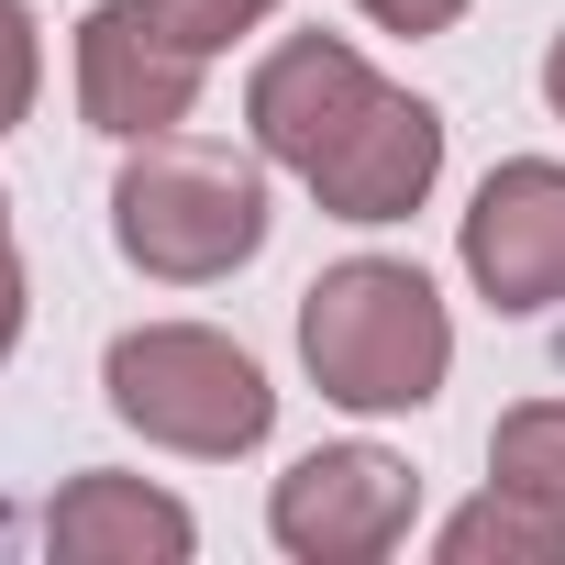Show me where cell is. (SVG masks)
<instances>
[{"mask_svg": "<svg viewBox=\"0 0 565 565\" xmlns=\"http://www.w3.org/2000/svg\"><path fill=\"white\" fill-rule=\"evenodd\" d=\"M244 122L277 167H300L333 222H411L444 178V111L388 89L355 45L289 34L244 78Z\"/></svg>", "mask_w": 565, "mask_h": 565, "instance_id": "cell-1", "label": "cell"}, {"mask_svg": "<svg viewBox=\"0 0 565 565\" xmlns=\"http://www.w3.org/2000/svg\"><path fill=\"white\" fill-rule=\"evenodd\" d=\"M300 355H311L322 399H344V411H422L455 366V322L422 266L344 255L300 289Z\"/></svg>", "mask_w": 565, "mask_h": 565, "instance_id": "cell-2", "label": "cell"}, {"mask_svg": "<svg viewBox=\"0 0 565 565\" xmlns=\"http://www.w3.org/2000/svg\"><path fill=\"white\" fill-rule=\"evenodd\" d=\"M111 244L167 277V289H200V277H233L266 244V178L233 145L200 134H145L111 178Z\"/></svg>", "mask_w": 565, "mask_h": 565, "instance_id": "cell-3", "label": "cell"}, {"mask_svg": "<svg viewBox=\"0 0 565 565\" xmlns=\"http://www.w3.org/2000/svg\"><path fill=\"white\" fill-rule=\"evenodd\" d=\"M100 388H111V411H122L145 444H167V455H255L266 422H277L266 366H255L233 333H200V322H145V333H122L111 366H100Z\"/></svg>", "mask_w": 565, "mask_h": 565, "instance_id": "cell-4", "label": "cell"}, {"mask_svg": "<svg viewBox=\"0 0 565 565\" xmlns=\"http://www.w3.org/2000/svg\"><path fill=\"white\" fill-rule=\"evenodd\" d=\"M266 532L300 565H366V554H388L411 532V466L377 455V444H322V455H300L277 477Z\"/></svg>", "mask_w": 565, "mask_h": 565, "instance_id": "cell-5", "label": "cell"}, {"mask_svg": "<svg viewBox=\"0 0 565 565\" xmlns=\"http://www.w3.org/2000/svg\"><path fill=\"white\" fill-rule=\"evenodd\" d=\"M200 100V45L167 34L156 0H100L78 23V111L111 134V145H145V134H178Z\"/></svg>", "mask_w": 565, "mask_h": 565, "instance_id": "cell-6", "label": "cell"}, {"mask_svg": "<svg viewBox=\"0 0 565 565\" xmlns=\"http://www.w3.org/2000/svg\"><path fill=\"white\" fill-rule=\"evenodd\" d=\"M466 277L499 311H565V167L510 156L466 211Z\"/></svg>", "mask_w": 565, "mask_h": 565, "instance_id": "cell-7", "label": "cell"}, {"mask_svg": "<svg viewBox=\"0 0 565 565\" xmlns=\"http://www.w3.org/2000/svg\"><path fill=\"white\" fill-rule=\"evenodd\" d=\"M45 543L67 565H178L200 543V521L145 477H67L56 510H45Z\"/></svg>", "mask_w": 565, "mask_h": 565, "instance_id": "cell-8", "label": "cell"}, {"mask_svg": "<svg viewBox=\"0 0 565 565\" xmlns=\"http://www.w3.org/2000/svg\"><path fill=\"white\" fill-rule=\"evenodd\" d=\"M444 565H565V510L532 488H488L444 521Z\"/></svg>", "mask_w": 565, "mask_h": 565, "instance_id": "cell-9", "label": "cell"}, {"mask_svg": "<svg viewBox=\"0 0 565 565\" xmlns=\"http://www.w3.org/2000/svg\"><path fill=\"white\" fill-rule=\"evenodd\" d=\"M488 477H499V488H532V499L565 510V399H521V411H499V433H488Z\"/></svg>", "mask_w": 565, "mask_h": 565, "instance_id": "cell-10", "label": "cell"}, {"mask_svg": "<svg viewBox=\"0 0 565 565\" xmlns=\"http://www.w3.org/2000/svg\"><path fill=\"white\" fill-rule=\"evenodd\" d=\"M34 78H45V45H34V12L23 0H0V134L34 111Z\"/></svg>", "mask_w": 565, "mask_h": 565, "instance_id": "cell-11", "label": "cell"}, {"mask_svg": "<svg viewBox=\"0 0 565 565\" xmlns=\"http://www.w3.org/2000/svg\"><path fill=\"white\" fill-rule=\"evenodd\" d=\"M156 12H167V34H189V45L211 56V45H233V34H255V23L277 12V0H156Z\"/></svg>", "mask_w": 565, "mask_h": 565, "instance_id": "cell-12", "label": "cell"}, {"mask_svg": "<svg viewBox=\"0 0 565 565\" xmlns=\"http://www.w3.org/2000/svg\"><path fill=\"white\" fill-rule=\"evenodd\" d=\"M355 12H366V23H388V34H444L466 0H355Z\"/></svg>", "mask_w": 565, "mask_h": 565, "instance_id": "cell-13", "label": "cell"}, {"mask_svg": "<svg viewBox=\"0 0 565 565\" xmlns=\"http://www.w3.org/2000/svg\"><path fill=\"white\" fill-rule=\"evenodd\" d=\"M23 344V255H12V222H0V355Z\"/></svg>", "mask_w": 565, "mask_h": 565, "instance_id": "cell-14", "label": "cell"}, {"mask_svg": "<svg viewBox=\"0 0 565 565\" xmlns=\"http://www.w3.org/2000/svg\"><path fill=\"white\" fill-rule=\"evenodd\" d=\"M543 100H554V122H565V34H554V56H543Z\"/></svg>", "mask_w": 565, "mask_h": 565, "instance_id": "cell-15", "label": "cell"}, {"mask_svg": "<svg viewBox=\"0 0 565 565\" xmlns=\"http://www.w3.org/2000/svg\"><path fill=\"white\" fill-rule=\"evenodd\" d=\"M0 211H12V200H0Z\"/></svg>", "mask_w": 565, "mask_h": 565, "instance_id": "cell-16", "label": "cell"}]
</instances>
